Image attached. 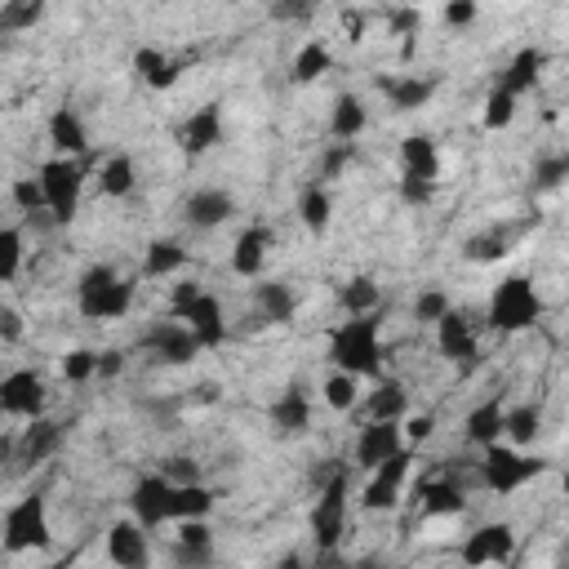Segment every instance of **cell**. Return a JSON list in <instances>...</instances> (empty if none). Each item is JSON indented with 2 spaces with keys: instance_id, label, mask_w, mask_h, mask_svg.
Masks as SVG:
<instances>
[{
  "instance_id": "obj_49",
  "label": "cell",
  "mask_w": 569,
  "mask_h": 569,
  "mask_svg": "<svg viewBox=\"0 0 569 569\" xmlns=\"http://www.w3.org/2000/svg\"><path fill=\"white\" fill-rule=\"evenodd\" d=\"M14 205H19L23 214H41V209H45V192H41L37 174H32V178H14Z\"/></svg>"
},
{
  "instance_id": "obj_37",
  "label": "cell",
  "mask_w": 569,
  "mask_h": 569,
  "mask_svg": "<svg viewBox=\"0 0 569 569\" xmlns=\"http://www.w3.org/2000/svg\"><path fill=\"white\" fill-rule=\"evenodd\" d=\"M147 276H178L183 267H187V249H183V240H169V236H161V240H152L147 245Z\"/></svg>"
},
{
  "instance_id": "obj_23",
  "label": "cell",
  "mask_w": 569,
  "mask_h": 569,
  "mask_svg": "<svg viewBox=\"0 0 569 569\" xmlns=\"http://www.w3.org/2000/svg\"><path fill=\"white\" fill-rule=\"evenodd\" d=\"M271 427H276L280 436H303V432L312 427V401H308V392H303L299 383H290V387L276 396V405H271Z\"/></svg>"
},
{
  "instance_id": "obj_31",
  "label": "cell",
  "mask_w": 569,
  "mask_h": 569,
  "mask_svg": "<svg viewBox=\"0 0 569 569\" xmlns=\"http://www.w3.org/2000/svg\"><path fill=\"white\" fill-rule=\"evenodd\" d=\"M134 187H138V169H134V156H130V152H116V156H107V165L99 169V192H103L107 200H125Z\"/></svg>"
},
{
  "instance_id": "obj_21",
  "label": "cell",
  "mask_w": 569,
  "mask_h": 569,
  "mask_svg": "<svg viewBox=\"0 0 569 569\" xmlns=\"http://www.w3.org/2000/svg\"><path fill=\"white\" fill-rule=\"evenodd\" d=\"M183 321H187V334L196 339V348H218V343L227 339V321H223L218 294H205V290H200V299L192 303V312H187Z\"/></svg>"
},
{
  "instance_id": "obj_16",
  "label": "cell",
  "mask_w": 569,
  "mask_h": 569,
  "mask_svg": "<svg viewBox=\"0 0 569 569\" xmlns=\"http://www.w3.org/2000/svg\"><path fill=\"white\" fill-rule=\"evenodd\" d=\"M187 227H196V231H214V227H223L231 214H236V200H231V192H223V187H200V192H192L187 196Z\"/></svg>"
},
{
  "instance_id": "obj_22",
  "label": "cell",
  "mask_w": 569,
  "mask_h": 569,
  "mask_svg": "<svg viewBox=\"0 0 569 569\" xmlns=\"http://www.w3.org/2000/svg\"><path fill=\"white\" fill-rule=\"evenodd\" d=\"M63 436H68V423H59V418H37V423L23 432V441H19V463H23V467H37V463L54 458V454L63 449Z\"/></svg>"
},
{
  "instance_id": "obj_39",
  "label": "cell",
  "mask_w": 569,
  "mask_h": 569,
  "mask_svg": "<svg viewBox=\"0 0 569 569\" xmlns=\"http://www.w3.org/2000/svg\"><path fill=\"white\" fill-rule=\"evenodd\" d=\"M330 214H334L330 192H325L321 183H312V187L299 196V218H303V227H308V231H325V227H330Z\"/></svg>"
},
{
  "instance_id": "obj_50",
  "label": "cell",
  "mask_w": 569,
  "mask_h": 569,
  "mask_svg": "<svg viewBox=\"0 0 569 569\" xmlns=\"http://www.w3.org/2000/svg\"><path fill=\"white\" fill-rule=\"evenodd\" d=\"M200 299V280H178L174 284V294H169V312H174V321H183L187 312H192V303Z\"/></svg>"
},
{
  "instance_id": "obj_43",
  "label": "cell",
  "mask_w": 569,
  "mask_h": 569,
  "mask_svg": "<svg viewBox=\"0 0 569 569\" xmlns=\"http://www.w3.org/2000/svg\"><path fill=\"white\" fill-rule=\"evenodd\" d=\"M511 121H516V99L503 94V90H494L485 99V130H507Z\"/></svg>"
},
{
  "instance_id": "obj_13",
  "label": "cell",
  "mask_w": 569,
  "mask_h": 569,
  "mask_svg": "<svg viewBox=\"0 0 569 569\" xmlns=\"http://www.w3.org/2000/svg\"><path fill=\"white\" fill-rule=\"evenodd\" d=\"M143 348L156 356V361H165V365H192L196 361V339L178 325V321H161V325H152L147 334H143Z\"/></svg>"
},
{
  "instance_id": "obj_19",
  "label": "cell",
  "mask_w": 569,
  "mask_h": 569,
  "mask_svg": "<svg viewBox=\"0 0 569 569\" xmlns=\"http://www.w3.org/2000/svg\"><path fill=\"white\" fill-rule=\"evenodd\" d=\"M379 90L392 99V112H423L436 99L441 76H392V81L383 76Z\"/></svg>"
},
{
  "instance_id": "obj_14",
  "label": "cell",
  "mask_w": 569,
  "mask_h": 569,
  "mask_svg": "<svg viewBox=\"0 0 569 569\" xmlns=\"http://www.w3.org/2000/svg\"><path fill=\"white\" fill-rule=\"evenodd\" d=\"M401 449H405L401 423H370V427H361V436H356V467L374 472L379 463H387V458L401 454Z\"/></svg>"
},
{
  "instance_id": "obj_42",
  "label": "cell",
  "mask_w": 569,
  "mask_h": 569,
  "mask_svg": "<svg viewBox=\"0 0 569 569\" xmlns=\"http://www.w3.org/2000/svg\"><path fill=\"white\" fill-rule=\"evenodd\" d=\"M321 396H325L330 410L348 414V410H356V379L352 374H330L325 387H321Z\"/></svg>"
},
{
  "instance_id": "obj_41",
  "label": "cell",
  "mask_w": 569,
  "mask_h": 569,
  "mask_svg": "<svg viewBox=\"0 0 569 569\" xmlns=\"http://www.w3.org/2000/svg\"><path fill=\"white\" fill-rule=\"evenodd\" d=\"M507 249H511V236L507 231H485V236H472L463 245V254L472 262H498V258H507Z\"/></svg>"
},
{
  "instance_id": "obj_7",
  "label": "cell",
  "mask_w": 569,
  "mask_h": 569,
  "mask_svg": "<svg viewBox=\"0 0 569 569\" xmlns=\"http://www.w3.org/2000/svg\"><path fill=\"white\" fill-rule=\"evenodd\" d=\"M37 183H41V192H45V209L54 214V223L68 227V223L76 218V209H81V187H85L81 161L54 156V161H45V165L37 169Z\"/></svg>"
},
{
  "instance_id": "obj_40",
  "label": "cell",
  "mask_w": 569,
  "mask_h": 569,
  "mask_svg": "<svg viewBox=\"0 0 569 569\" xmlns=\"http://www.w3.org/2000/svg\"><path fill=\"white\" fill-rule=\"evenodd\" d=\"M23 271V231L0 227V284H10Z\"/></svg>"
},
{
  "instance_id": "obj_27",
  "label": "cell",
  "mask_w": 569,
  "mask_h": 569,
  "mask_svg": "<svg viewBox=\"0 0 569 569\" xmlns=\"http://www.w3.org/2000/svg\"><path fill=\"white\" fill-rule=\"evenodd\" d=\"M542 68H547V54L529 45V50H520V54H516V59L507 63V72H503L498 90H503V94H511V99H520L525 90H534V85H538Z\"/></svg>"
},
{
  "instance_id": "obj_47",
  "label": "cell",
  "mask_w": 569,
  "mask_h": 569,
  "mask_svg": "<svg viewBox=\"0 0 569 569\" xmlns=\"http://www.w3.org/2000/svg\"><path fill=\"white\" fill-rule=\"evenodd\" d=\"M356 161V143H330L321 156V178H339Z\"/></svg>"
},
{
  "instance_id": "obj_33",
  "label": "cell",
  "mask_w": 569,
  "mask_h": 569,
  "mask_svg": "<svg viewBox=\"0 0 569 569\" xmlns=\"http://www.w3.org/2000/svg\"><path fill=\"white\" fill-rule=\"evenodd\" d=\"M134 72L143 76V85H152V90H174L178 85V76H183V63H174V59H165L161 50H138L134 54Z\"/></svg>"
},
{
  "instance_id": "obj_9",
  "label": "cell",
  "mask_w": 569,
  "mask_h": 569,
  "mask_svg": "<svg viewBox=\"0 0 569 569\" xmlns=\"http://www.w3.org/2000/svg\"><path fill=\"white\" fill-rule=\"evenodd\" d=\"M0 414L14 418H45V379L37 370H14L0 379Z\"/></svg>"
},
{
  "instance_id": "obj_45",
  "label": "cell",
  "mask_w": 569,
  "mask_h": 569,
  "mask_svg": "<svg viewBox=\"0 0 569 569\" xmlns=\"http://www.w3.org/2000/svg\"><path fill=\"white\" fill-rule=\"evenodd\" d=\"M94 374H99V352L76 348V352L63 356V379H68V383H85V379H94Z\"/></svg>"
},
{
  "instance_id": "obj_36",
  "label": "cell",
  "mask_w": 569,
  "mask_h": 569,
  "mask_svg": "<svg viewBox=\"0 0 569 569\" xmlns=\"http://www.w3.org/2000/svg\"><path fill=\"white\" fill-rule=\"evenodd\" d=\"M325 72H334L330 45H325V41H308V45L294 54V81H299V85H312V81H321Z\"/></svg>"
},
{
  "instance_id": "obj_11",
  "label": "cell",
  "mask_w": 569,
  "mask_h": 569,
  "mask_svg": "<svg viewBox=\"0 0 569 569\" xmlns=\"http://www.w3.org/2000/svg\"><path fill=\"white\" fill-rule=\"evenodd\" d=\"M169 494L174 485L156 472V476H143L134 489H130V511H134V525L143 529H161L169 520Z\"/></svg>"
},
{
  "instance_id": "obj_35",
  "label": "cell",
  "mask_w": 569,
  "mask_h": 569,
  "mask_svg": "<svg viewBox=\"0 0 569 569\" xmlns=\"http://www.w3.org/2000/svg\"><path fill=\"white\" fill-rule=\"evenodd\" d=\"M339 303H343L348 317H374L379 303H383V294H379V284L370 276H352L343 290H339Z\"/></svg>"
},
{
  "instance_id": "obj_6",
  "label": "cell",
  "mask_w": 569,
  "mask_h": 569,
  "mask_svg": "<svg viewBox=\"0 0 569 569\" xmlns=\"http://www.w3.org/2000/svg\"><path fill=\"white\" fill-rule=\"evenodd\" d=\"M485 458H480V485L485 489H494V494H516L520 485H529V480H538L542 472H547V463L542 458H534V454H520V449H511V445H489V449H480Z\"/></svg>"
},
{
  "instance_id": "obj_54",
  "label": "cell",
  "mask_w": 569,
  "mask_h": 569,
  "mask_svg": "<svg viewBox=\"0 0 569 569\" xmlns=\"http://www.w3.org/2000/svg\"><path fill=\"white\" fill-rule=\"evenodd\" d=\"M476 6H472V0H454V6H445V23L449 28H467V23H476Z\"/></svg>"
},
{
  "instance_id": "obj_48",
  "label": "cell",
  "mask_w": 569,
  "mask_h": 569,
  "mask_svg": "<svg viewBox=\"0 0 569 569\" xmlns=\"http://www.w3.org/2000/svg\"><path fill=\"white\" fill-rule=\"evenodd\" d=\"M41 14H45V6H41V0H28V6H10L6 14H0V32H19V28H32Z\"/></svg>"
},
{
  "instance_id": "obj_25",
  "label": "cell",
  "mask_w": 569,
  "mask_h": 569,
  "mask_svg": "<svg viewBox=\"0 0 569 569\" xmlns=\"http://www.w3.org/2000/svg\"><path fill=\"white\" fill-rule=\"evenodd\" d=\"M401 165H405V178H423V183H436L441 178V147L432 134H410L401 143Z\"/></svg>"
},
{
  "instance_id": "obj_12",
  "label": "cell",
  "mask_w": 569,
  "mask_h": 569,
  "mask_svg": "<svg viewBox=\"0 0 569 569\" xmlns=\"http://www.w3.org/2000/svg\"><path fill=\"white\" fill-rule=\"evenodd\" d=\"M107 560L116 569H152V542H147V529L134 525V520H116L107 529Z\"/></svg>"
},
{
  "instance_id": "obj_20",
  "label": "cell",
  "mask_w": 569,
  "mask_h": 569,
  "mask_svg": "<svg viewBox=\"0 0 569 569\" xmlns=\"http://www.w3.org/2000/svg\"><path fill=\"white\" fill-rule=\"evenodd\" d=\"M50 147L63 161H76V156L90 152V130H85L76 107H54V116H50Z\"/></svg>"
},
{
  "instance_id": "obj_29",
  "label": "cell",
  "mask_w": 569,
  "mask_h": 569,
  "mask_svg": "<svg viewBox=\"0 0 569 569\" xmlns=\"http://www.w3.org/2000/svg\"><path fill=\"white\" fill-rule=\"evenodd\" d=\"M418 507H423V516H458L467 507V494H463L458 480L441 476V480H427L418 489Z\"/></svg>"
},
{
  "instance_id": "obj_2",
  "label": "cell",
  "mask_w": 569,
  "mask_h": 569,
  "mask_svg": "<svg viewBox=\"0 0 569 569\" xmlns=\"http://www.w3.org/2000/svg\"><path fill=\"white\" fill-rule=\"evenodd\" d=\"M76 308L85 321H121L134 308V280H125L112 262H99L76 284Z\"/></svg>"
},
{
  "instance_id": "obj_44",
  "label": "cell",
  "mask_w": 569,
  "mask_h": 569,
  "mask_svg": "<svg viewBox=\"0 0 569 569\" xmlns=\"http://www.w3.org/2000/svg\"><path fill=\"white\" fill-rule=\"evenodd\" d=\"M565 178H569V161H565V156H542V161L534 165V187H538V192H556Z\"/></svg>"
},
{
  "instance_id": "obj_53",
  "label": "cell",
  "mask_w": 569,
  "mask_h": 569,
  "mask_svg": "<svg viewBox=\"0 0 569 569\" xmlns=\"http://www.w3.org/2000/svg\"><path fill=\"white\" fill-rule=\"evenodd\" d=\"M161 476H165L169 485H196V480H200V472H196V458H169Z\"/></svg>"
},
{
  "instance_id": "obj_4",
  "label": "cell",
  "mask_w": 569,
  "mask_h": 569,
  "mask_svg": "<svg viewBox=\"0 0 569 569\" xmlns=\"http://www.w3.org/2000/svg\"><path fill=\"white\" fill-rule=\"evenodd\" d=\"M348 494H352V472L348 467H334L321 485V498L312 507V538L317 547L330 556L339 542H343V529H348Z\"/></svg>"
},
{
  "instance_id": "obj_8",
  "label": "cell",
  "mask_w": 569,
  "mask_h": 569,
  "mask_svg": "<svg viewBox=\"0 0 569 569\" xmlns=\"http://www.w3.org/2000/svg\"><path fill=\"white\" fill-rule=\"evenodd\" d=\"M410 467H414V449L410 445L401 454H392L387 463H379L374 476H370V485H365V494H361V507L365 511H392L401 503V489H405Z\"/></svg>"
},
{
  "instance_id": "obj_1",
  "label": "cell",
  "mask_w": 569,
  "mask_h": 569,
  "mask_svg": "<svg viewBox=\"0 0 569 569\" xmlns=\"http://www.w3.org/2000/svg\"><path fill=\"white\" fill-rule=\"evenodd\" d=\"M330 361L339 374L379 379L383 374V339H379V317H348L330 334Z\"/></svg>"
},
{
  "instance_id": "obj_28",
  "label": "cell",
  "mask_w": 569,
  "mask_h": 569,
  "mask_svg": "<svg viewBox=\"0 0 569 569\" xmlns=\"http://www.w3.org/2000/svg\"><path fill=\"white\" fill-rule=\"evenodd\" d=\"M365 414H370V423H401L405 414H410V392H405V383H379L374 392H370V401H365Z\"/></svg>"
},
{
  "instance_id": "obj_26",
  "label": "cell",
  "mask_w": 569,
  "mask_h": 569,
  "mask_svg": "<svg viewBox=\"0 0 569 569\" xmlns=\"http://www.w3.org/2000/svg\"><path fill=\"white\" fill-rule=\"evenodd\" d=\"M254 303H258L262 321H271V325L294 321V308H299L294 290H290L284 280H262V284H254Z\"/></svg>"
},
{
  "instance_id": "obj_10",
  "label": "cell",
  "mask_w": 569,
  "mask_h": 569,
  "mask_svg": "<svg viewBox=\"0 0 569 569\" xmlns=\"http://www.w3.org/2000/svg\"><path fill=\"white\" fill-rule=\"evenodd\" d=\"M511 551H516V529H511L507 520H489V525H480L476 534H467V542H463V565H472V569H480V565H503V560H511Z\"/></svg>"
},
{
  "instance_id": "obj_59",
  "label": "cell",
  "mask_w": 569,
  "mask_h": 569,
  "mask_svg": "<svg viewBox=\"0 0 569 569\" xmlns=\"http://www.w3.org/2000/svg\"><path fill=\"white\" fill-rule=\"evenodd\" d=\"M308 6H276V19H308Z\"/></svg>"
},
{
  "instance_id": "obj_24",
  "label": "cell",
  "mask_w": 569,
  "mask_h": 569,
  "mask_svg": "<svg viewBox=\"0 0 569 569\" xmlns=\"http://www.w3.org/2000/svg\"><path fill=\"white\" fill-rule=\"evenodd\" d=\"M214 560V529L205 520H178V547H174V565L183 569H205Z\"/></svg>"
},
{
  "instance_id": "obj_46",
  "label": "cell",
  "mask_w": 569,
  "mask_h": 569,
  "mask_svg": "<svg viewBox=\"0 0 569 569\" xmlns=\"http://www.w3.org/2000/svg\"><path fill=\"white\" fill-rule=\"evenodd\" d=\"M449 308H454V303H449L441 290H423V294L414 299V321H418V325H436Z\"/></svg>"
},
{
  "instance_id": "obj_51",
  "label": "cell",
  "mask_w": 569,
  "mask_h": 569,
  "mask_svg": "<svg viewBox=\"0 0 569 569\" xmlns=\"http://www.w3.org/2000/svg\"><path fill=\"white\" fill-rule=\"evenodd\" d=\"M401 200H405V205H414V209H423V205H432V200H436V183L401 178Z\"/></svg>"
},
{
  "instance_id": "obj_52",
  "label": "cell",
  "mask_w": 569,
  "mask_h": 569,
  "mask_svg": "<svg viewBox=\"0 0 569 569\" xmlns=\"http://www.w3.org/2000/svg\"><path fill=\"white\" fill-rule=\"evenodd\" d=\"M23 312L10 308V303H0V343H23Z\"/></svg>"
},
{
  "instance_id": "obj_30",
  "label": "cell",
  "mask_w": 569,
  "mask_h": 569,
  "mask_svg": "<svg viewBox=\"0 0 569 569\" xmlns=\"http://www.w3.org/2000/svg\"><path fill=\"white\" fill-rule=\"evenodd\" d=\"M365 125H370L365 103H361L356 94H339V99H334V112H330V134H334L339 143H356V138L365 134Z\"/></svg>"
},
{
  "instance_id": "obj_56",
  "label": "cell",
  "mask_w": 569,
  "mask_h": 569,
  "mask_svg": "<svg viewBox=\"0 0 569 569\" xmlns=\"http://www.w3.org/2000/svg\"><path fill=\"white\" fill-rule=\"evenodd\" d=\"M436 432V414H414L410 418V441H427Z\"/></svg>"
},
{
  "instance_id": "obj_5",
  "label": "cell",
  "mask_w": 569,
  "mask_h": 569,
  "mask_svg": "<svg viewBox=\"0 0 569 569\" xmlns=\"http://www.w3.org/2000/svg\"><path fill=\"white\" fill-rule=\"evenodd\" d=\"M538 317H542V299H538V290L525 276H507L494 290V303H489V325L494 330L520 334V330H534Z\"/></svg>"
},
{
  "instance_id": "obj_17",
  "label": "cell",
  "mask_w": 569,
  "mask_h": 569,
  "mask_svg": "<svg viewBox=\"0 0 569 569\" xmlns=\"http://www.w3.org/2000/svg\"><path fill=\"white\" fill-rule=\"evenodd\" d=\"M436 348H441V356L454 361V365H463V361L476 356V330H472L467 312L449 308V312L436 321Z\"/></svg>"
},
{
  "instance_id": "obj_62",
  "label": "cell",
  "mask_w": 569,
  "mask_h": 569,
  "mask_svg": "<svg viewBox=\"0 0 569 569\" xmlns=\"http://www.w3.org/2000/svg\"><path fill=\"white\" fill-rule=\"evenodd\" d=\"M361 569H379V565H361Z\"/></svg>"
},
{
  "instance_id": "obj_58",
  "label": "cell",
  "mask_w": 569,
  "mask_h": 569,
  "mask_svg": "<svg viewBox=\"0 0 569 569\" xmlns=\"http://www.w3.org/2000/svg\"><path fill=\"white\" fill-rule=\"evenodd\" d=\"M392 28L410 32V28H418V14H414V10H396V14H392Z\"/></svg>"
},
{
  "instance_id": "obj_55",
  "label": "cell",
  "mask_w": 569,
  "mask_h": 569,
  "mask_svg": "<svg viewBox=\"0 0 569 569\" xmlns=\"http://www.w3.org/2000/svg\"><path fill=\"white\" fill-rule=\"evenodd\" d=\"M125 370V352H99V379H116Z\"/></svg>"
},
{
  "instance_id": "obj_60",
  "label": "cell",
  "mask_w": 569,
  "mask_h": 569,
  "mask_svg": "<svg viewBox=\"0 0 569 569\" xmlns=\"http://www.w3.org/2000/svg\"><path fill=\"white\" fill-rule=\"evenodd\" d=\"M276 569H308V565H303V556H299V551H290V556H284V560L276 565Z\"/></svg>"
},
{
  "instance_id": "obj_34",
  "label": "cell",
  "mask_w": 569,
  "mask_h": 569,
  "mask_svg": "<svg viewBox=\"0 0 569 569\" xmlns=\"http://www.w3.org/2000/svg\"><path fill=\"white\" fill-rule=\"evenodd\" d=\"M214 511V494L196 480V485H174L169 494V520H205Z\"/></svg>"
},
{
  "instance_id": "obj_32",
  "label": "cell",
  "mask_w": 569,
  "mask_h": 569,
  "mask_svg": "<svg viewBox=\"0 0 569 569\" xmlns=\"http://www.w3.org/2000/svg\"><path fill=\"white\" fill-rule=\"evenodd\" d=\"M503 405L498 401H485V405H476L472 414H467V423H463V432H467V441L476 445V449H489V445H498L503 441Z\"/></svg>"
},
{
  "instance_id": "obj_15",
  "label": "cell",
  "mask_w": 569,
  "mask_h": 569,
  "mask_svg": "<svg viewBox=\"0 0 569 569\" xmlns=\"http://www.w3.org/2000/svg\"><path fill=\"white\" fill-rule=\"evenodd\" d=\"M178 143H183L187 156L214 152V147L223 143V107H218V103H205L200 112H192V116L183 121V130H178Z\"/></svg>"
},
{
  "instance_id": "obj_57",
  "label": "cell",
  "mask_w": 569,
  "mask_h": 569,
  "mask_svg": "<svg viewBox=\"0 0 569 569\" xmlns=\"http://www.w3.org/2000/svg\"><path fill=\"white\" fill-rule=\"evenodd\" d=\"M343 32H348L352 41H361V37H365V14H356V10H343Z\"/></svg>"
},
{
  "instance_id": "obj_3",
  "label": "cell",
  "mask_w": 569,
  "mask_h": 569,
  "mask_svg": "<svg viewBox=\"0 0 569 569\" xmlns=\"http://www.w3.org/2000/svg\"><path fill=\"white\" fill-rule=\"evenodd\" d=\"M50 507H45V494L32 489L23 494L10 511H6V525H0V547L10 556H23V551H45L50 547Z\"/></svg>"
},
{
  "instance_id": "obj_61",
  "label": "cell",
  "mask_w": 569,
  "mask_h": 569,
  "mask_svg": "<svg viewBox=\"0 0 569 569\" xmlns=\"http://www.w3.org/2000/svg\"><path fill=\"white\" fill-rule=\"evenodd\" d=\"M50 569H72V556H63V560H54Z\"/></svg>"
},
{
  "instance_id": "obj_18",
  "label": "cell",
  "mask_w": 569,
  "mask_h": 569,
  "mask_svg": "<svg viewBox=\"0 0 569 569\" xmlns=\"http://www.w3.org/2000/svg\"><path fill=\"white\" fill-rule=\"evenodd\" d=\"M267 249H271V227L267 223H249L231 245V271L240 280H254L262 271V262H267Z\"/></svg>"
},
{
  "instance_id": "obj_38",
  "label": "cell",
  "mask_w": 569,
  "mask_h": 569,
  "mask_svg": "<svg viewBox=\"0 0 569 569\" xmlns=\"http://www.w3.org/2000/svg\"><path fill=\"white\" fill-rule=\"evenodd\" d=\"M542 432V410L538 405H520V410H507L503 414V436L520 449V445H534Z\"/></svg>"
}]
</instances>
